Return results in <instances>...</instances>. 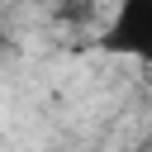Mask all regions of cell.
<instances>
[{
	"mask_svg": "<svg viewBox=\"0 0 152 152\" xmlns=\"http://www.w3.org/2000/svg\"><path fill=\"white\" fill-rule=\"evenodd\" d=\"M100 52L152 66V0H119L114 19L100 33Z\"/></svg>",
	"mask_w": 152,
	"mask_h": 152,
	"instance_id": "6da1fadb",
	"label": "cell"
},
{
	"mask_svg": "<svg viewBox=\"0 0 152 152\" xmlns=\"http://www.w3.org/2000/svg\"><path fill=\"white\" fill-rule=\"evenodd\" d=\"M95 5H100V0H57V19L81 28V24H90V19H95Z\"/></svg>",
	"mask_w": 152,
	"mask_h": 152,
	"instance_id": "7a4b0ae2",
	"label": "cell"
},
{
	"mask_svg": "<svg viewBox=\"0 0 152 152\" xmlns=\"http://www.w3.org/2000/svg\"><path fill=\"white\" fill-rule=\"evenodd\" d=\"M138 152H147V147H138Z\"/></svg>",
	"mask_w": 152,
	"mask_h": 152,
	"instance_id": "3957f363",
	"label": "cell"
}]
</instances>
